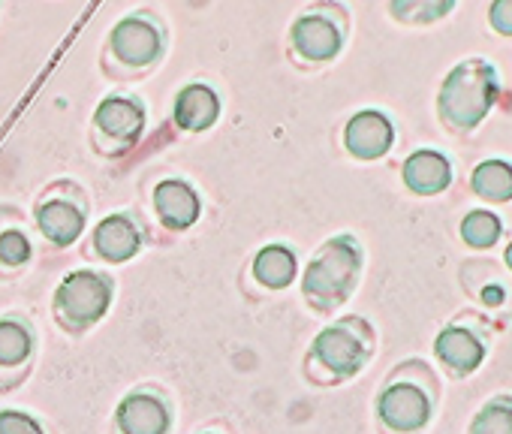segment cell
I'll return each mask as SVG.
<instances>
[{
	"label": "cell",
	"mask_w": 512,
	"mask_h": 434,
	"mask_svg": "<svg viewBox=\"0 0 512 434\" xmlns=\"http://www.w3.org/2000/svg\"><path fill=\"white\" fill-rule=\"evenodd\" d=\"M500 97L497 67L485 58L458 61L437 91V118L452 133L476 130Z\"/></svg>",
	"instance_id": "cell-4"
},
{
	"label": "cell",
	"mask_w": 512,
	"mask_h": 434,
	"mask_svg": "<svg viewBox=\"0 0 512 434\" xmlns=\"http://www.w3.org/2000/svg\"><path fill=\"white\" fill-rule=\"evenodd\" d=\"M491 344V326L482 314L464 311L452 317L434 338V359L449 371V377H470L482 368Z\"/></svg>",
	"instance_id": "cell-10"
},
{
	"label": "cell",
	"mask_w": 512,
	"mask_h": 434,
	"mask_svg": "<svg viewBox=\"0 0 512 434\" xmlns=\"http://www.w3.org/2000/svg\"><path fill=\"white\" fill-rule=\"evenodd\" d=\"M148 109L136 94H109L91 115V145L103 157L127 154L145 133Z\"/></svg>",
	"instance_id": "cell-9"
},
{
	"label": "cell",
	"mask_w": 512,
	"mask_h": 434,
	"mask_svg": "<svg viewBox=\"0 0 512 434\" xmlns=\"http://www.w3.org/2000/svg\"><path fill=\"white\" fill-rule=\"evenodd\" d=\"M31 257H34V245H31L28 233H22L19 227H10L0 233V266L22 269L31 263Z\"/></svg>",
	"instance_id": "cell-23"
},
{
	"label": "cell",
	"mask_w": 512,
	"mask_h": 434,
	"mask_svg": "<svg viewBox=\"0 0 512 434\" xmlns=\"http://www.w3.org/2000/svg\"><path fill=\"white\" fill-rule=\"evenodd\" d=\"M377 353V332L359 314H344L323 326L305 353V377L314 386H341L359 377Z\"/></svg>",
	"instance_id": "cell-2"
},
{
	"label": "cell",
	"mask_w": 512,
	"mask_h": 434,
	"mask_svg": "<svg viewBox=\"0 0 512 434\" xmlns=\"http://www.w3.org/2000/svg\"><path fill=\"white\" fill-rule=\"evenodd\" d=\"M350 37V13L332 0L308 4L290 25V61L302 70H320L341 58Z\"/></svg>",
	"instance_id": "cell-6"
},
{
	"label": "cell",
	"mask_w": 512,
	"mask_h": 434,
	"mask_svg": "<svg viewBox=\"0 0 512 434\" xmlns=\"http://www.w3.org/2000/svg\"><path fill=\"white\" fill-rule=\"evenodd\" d=\"M145 248V227L133 211H112L91 230L85 254L106 266H121Z\"/></svg>",
	"instance_id": "cell-13"
},
{
	"label": "cell",
	"mask_w": 512,
	"mask_h": 434,
	"mask_svg": "<svg viewBox=\"0 0 512 434\" xmlns=\"http://www.w3.org/2000/svg\"><path fill=\"white\" fill-rule=\"evenodd\" d=\"M467 434H512V395L488 398L470 419Z\"/></svg>",
	"instance_id": "cell-21"
},
{
	"label": "cell",
	"mask_w": 512,
	"mask_h": 434,
	"mask_svg": "<svg viewBox=\"0 0 512 434\" xmlns=\"http://www.w3.org/2000/svg\"><path fill=\"white\" fill-rule=\"evenodd\" d=\"M458 233H461V242H464L467 248H473V251H488V248H494V245L500 242V236H503V221H500V217H497L494 211H488V208H473V211H467V214L461 217Z\"/></svg>",
	"instance_id": "cell-20"
},
{
	"label": "cell",
	"mask_w": 512,
	"mask_h": 434,
	"mask_svg": "<svg viewBox=\"0 0 512 434\" xmlns=\"http://www.w3.org/2000/svg\"><path fill=\"white\" fill-rule=\"evenodd\" d=\"M476 299L482 308H500L506 302V284L500 278H488L485 284L476 287Z\"/></svg>",
	"instance_id": "cell-26"
},
{
	"label": "cell",
	"mask_w": 512,
	"mask_h": 434,
	"mask_svg": "<svg viewBox=\"0 0 512 434\" xmlns=\"http://www.w3.org/2000/svg\"><path fill=\"white\" fill-rule=\"evenodd\" d=\"M395 145V124L380 109H359L344 124V148L350 157L371 163L383 160Z\"/></svg>",
	"instance_id": "cell-15"
},
{
	"label": "cell",
	"mask_w": 512,
	"mask_h": 434,
	"mask_svg": "<svg viewBox=\"0 0 512 434\" xmlns=\"http://www.w3.org/2000/svg\"><path fill=\"white\" fill-rule=\"evenodd\" d=\"M365 269L362 242L353 233L326 239L302 269V296L314 314H338L356 293Z\"/></svg>",
	"instance_id": "cell-3"
},
{
	"label": "cell",
	"mask_w": 512,
	"mask_h": 434,
	"mask_svg": "<svg viewBox=\"0 0 512 434\" xmlns=\"http://www.w3.org/2000/svg\"><path fill=\"white\" fill-rule=\"evenodd\" d=\"M470 190L485 202H509L512 199V163L500 157L479 160L470 172Z\"/></svg>",
	"instance_id": "cell-19"
},
{
	"label": "cell",
	"mask_w": 512,
	"mask_h": 434,
	"mask_svg": "<svg viewBox=\"0 0 512 434\" xmlns=\"http://www.w3.org/2000/svg\"><path fill=\"white\" fill-rule=\"evenodd\" d=\"M40 335L28 314L7 311L0 314V395L19 389L37 362Z\"/></svg>",
	"instance_id": "cell-12"
},
{
	"label": "cell",
	"mask_w": 512,
	"mask_h": 434,
	"mask_svg": "<svg viewBox=\"0 0 512 434\" xmlns=\"http://www.w3.org/2000/svg\"><path fill=\"white\" fill-rule=\"evenodd\" d=\"M151 208H154L157 224L166 233H184L199 224L202 196L184 178H163L151 190Z\"/></svg>",
	"instance_id": "cell-14"
},
{
	"label": "cell",
	"mask_w": 512,
	"mask_h": 434,
	"mask_svg": "<svg viewBox=\"0 0 512 434\" xmlns=\"http://www.w3.org/2000/svg\"><path fill=\"white\" fill-rule=\"evenodd\" d=\"M199 434H217V431H199Z\"/></svg>",
	"instance_id": "cell-28"
},
{
	"label": "cell",
	"mask_w": 512,
	"mask_h": 434,
	"mask_svg": "<svg viewBox=\"0 0 512 434\" xmlns=\"http://www.w3.org/2000/svg\"><path fill=\"white\" fill-rule=\"evenodd\" d=\"M175 401L160 383H139L121 395L109 434H172Z\"/></svg>",
	"instance_id": "cell-11"
},
{
	"label": "cell",
	"mask_w": 512,
	"mask_h": 434,
	"mask_svg": "<svg viewBox=\"0 0 512 434\" xmlns=\"http://www.w3.org/2000/svg\"><path fill=\"white\" fill-rule=\"evenodd\" d=\"M455 10V0H392L389 16L401 25H434Z\"/></svg>",
	"instance_id": "cell-22"
},
{
	"label": "cell",
	"mask_w": 512,
	"mask_h": 434,
	"mask_svg": "<svg viewBox=\"0 0 512 434\" xmlns=\"http://www.w3.org/2000/svg\"><path fill=\"white\" fill-rule=\"evenodd\" d=\"M401 178L404 187L416 196H437L443 193L455 172H452V160L437 151V148H416L413 154H407L404 166H401Z\"/></svg>",
	"instance_id": "cell-17"
},
{
	"label": "cell",
	"mask_w": 512,
	"mask_h": 434,
	"mask_svg": "<svg viewBox=\"0 0 512 434\" xmlns=\"http://www.w3.org/2000/svg\"><path fill=\"white\" fill-rule=\"evenodd\" d=\"M503 266L512 272V242H506V248H503Z\"/></svg>",
	"instance_id": "cell-27"
},
{
	"label": "cell",
	"mask_w": 512,
	"mask_h": 434,
	"mask_svg": "<svg viewBox=\"0 0 512 434\" xmlns=\"http://www.w3.org/2000/svg\"><path fill=\"white\" fill-rule=\"evenodd\" d=\"M250 275L269 293H281L287 290L296 278H299V257L290 245L284 242H269L250 260Z\"/></svg>",
	"instance_id": "cell-18"
},
{
	"label": "cell",
	"mask_w": 512,
	"mask_h": 434,
	"mask_svg": "<svg viewBox=\"0 0 512 434\" xmlns=\"http://www.w3.org/2000/svg\"><path fill=\"white\" fill-rule=\"evenodd\" d=\"M115 278L103 269H73L52 293V314L67 335H85L112 308Z\"/></svg>",
	"instance_id": "cell-7"
},
{
	"label": "cell",
	"mask_w": 512,
	"mask_h": 434,
	"mask_svg": "<svg viewBox=\"0 0 512 434\" xmlns=\"http://www.w3.org/2000/svg\"><path fill=\"white\" fill-rule=\"evenodd\" d=\"M0 434H46L43 422L19 407H4L0 410Z\"/></svg>",
	"instance_id": "cell-24"
},
{
	"label": "cell",
	"mask_w": 512,
	"mask_h": 434,
	"mask_svg": "<svg viewBox=\"0 0 512 434\" xmlns=\"http://www.w3.org/2000/svg\"><path fill=\"white\" fill-rule=\"evenodd\" d=\"M34 224L52 248H70L88 227V193L82 184L52 181L34 202Z\"/></svg>",
	"instance_id": "cell-8"
},
{
	"label": "cell",
	"mask_w": 512,
	"mask_h": 434,
	"mask_svg": "<svg viewBox=\"0 0 512 434\" xmlns=\"http://www.w3.org/2000/svg\"><path fill=\"white\" fill-rule=\"evenodd\" d=\"M169 46V31L154 10L118 19L103 43L100 67L109 79H142L157 70Z\"/></svg>",
	"instance_id": "cell-5"
},
{
	"label": "cell",
	"mask_w": 512,
	"mask_h": 434,
	"mask_svg": "<svg viewBox=\"0 0 512 434\" xmlns=\"http://www.w3.org/2000/svg\"><path fill=\"white\" fill-rule=\"evenodd\" d=\"M220 112H223V100L205 82L184 85L172 100V121H175V127H181L187 133L211 130L220 121Z\"/></svg>",
	"instance_id": "cell-16"
},
{
	"label": "cell",
	"mask_w": 512,
	"mask_h": 434,
	"mask_svg": "<svg viewBox=\"0 0 512 434\" xmlns=\"http://www.w3.org/2000/svg\"><path fill=\"white\" fill-rule=\"evenodd\" d=\"M440 401V380L422 359L395 365L377 389L374 416L386 434H419L434 419Z\"/></svg>",
	"instance_id": "cell-1"
},
{
	"label": "cell",
	"mask_w": 512,
	"mask_h": 434,
	"mask_svg": "<svg viewBox=\"0 0 512 434\" xmlns=\"http://www.w3.org/2000/svg\"><path fill=\"white\" fill-rule=\"evenodd\" d=\"M488 22L494 34L512 37V0H494L488 7Z\"/></svg>",
	"instance_id": "cell-25"
}]
</instances>
